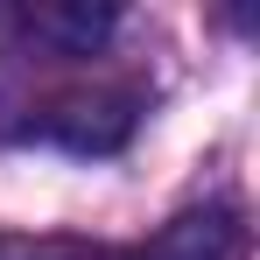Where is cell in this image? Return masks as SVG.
Segmentation results:
<instances>
[{"mask_svg":"<svg viewBox=\"0 0 260 260\" xmlns=\"http://www.w3.org/2000/svg\"><path fill=\"white\" fill-rule=\"evenodd\" d=\"M246 253H253V232L232 204L183 211L141 246H106L78 232H0V260H246Z\"/></svg>","mask_w":260,"mask_h":260,"instance_id":"6da1fadb","label":"cell"}]
</instances>
